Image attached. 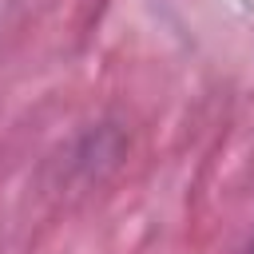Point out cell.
I'll return each instance as SVG.
<instances>
[{"mask_svg":"<svg viewBox=\"0 0 254 254\" xmlns=\"http://www.w3.org/2000/svg\"><path fill=\"white\" fill-rule=\"evenodd\" d=\"M246 254H254V238H250V250H246Z\"/></svg>","mask_w":254,"mask_h":254,"instance_id":"6da1fadb","label":"cell"}]
</instances>
